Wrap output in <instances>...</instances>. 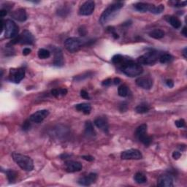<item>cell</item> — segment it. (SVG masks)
I'll return each instance as SVG.
<instances>
[{"mask_svg":"<svg viewBox=\"0 0 187 187\" xmlns=\"http://www.w3.org/2000/svg\"><path fill=\"white\" fill-rule=\"evenodd\" d=\"M164 6L163 5H160L158 6L152 5L149 12H151V13L154 14H160L164 11Z\"/></svg>","mask_w":187,"mask_h":187,"instance_id":"f546056e","label":"cell"},{"mask_svg":"<svg viewBox=\"0 0 187 187\" xmlns=\"http://www.w3.org/2000/svg\"><path fill=\"white\" fill-rule=\"evenodd\" d=\"M51 94H52L53 96L55 97L60 96L61 95L60 89H53V90L51 91Z\"/></svg>","mask_w":187,"mask_h":187,"instance_id":"ab89813d","label":"cell"},{"mask_svg":"<svg viewBox=\"0 0 187 187\" xmlns=\"http://www.w3.org/2000/svg\"><path fill=\"white\" fill-rule=\"evenodd\" d=\"M186 48H185L184 49V51H183V55H184V56L185 57V58H186Z\"/></svg>","mask_w":187,"mask_h":187,"instance_id":"681fc988","label":"cell"},{"mask_svg":"<svg viewBox=\"0 0 187 187\" xmlns=\"http://www.w3.org/2000/svg\"><path fill=\"white\" fill-rule=\"evenodd\" d=\"M121 158L123 160H138L143 158V155L138 149H129L121 154Z\"/></svg>","mask_w":187,"mask_h":187,"instance_id":"30bf717a","label":"cell"},{"mask_svg":"<svg viewBox=\"0 0 187 187\" xmlns=\"http://www.w3.org/2000/svg\"><path fill=\"white\" fill-rule=\"evenodd\" d=\"M49 115V111L47 110H38L35 113H33L32 115H31L29 117V121L31 122L37 123H41L46 117Z\"/></svg>","mask_w":187,"mask_h":187,"instance_id":"4fadbf2b","label":"cell"},{"mask_svg":"<svg viewBox=\"0 0 187 187\" xmlns=\"http://www.w3.org/2000/svg\"><path fill=\"white\" fill-rule=\"evenodd\" d=\"M113 83V80L111 78H108L106 79V80L103 81L102 83V85L103 86H109V85H110Z\"/></svg>","mask_w":187,"mask_h":187,"instance_id":"f35d334b","label":"cell"},{"mask_svg":"<svg viewBox=\"0 0 187 187\" xmlns=\"http://www.w3.org/2000/svg\"><path fill=\"white\" fill-rule=\"evenodd\" d=\"M82 159H83L84 160L88 161V162H92V161L94 160V158L93 156H89V155H88V156H87V155L86 156H83Z\"/></svg>","mask_w":187,"mask_h":187,"instance_id":"b9f144b4","label":"cell"},{"mask_svg":"<svg viewBox=\"0 0 187 187\" xmlns=\"http://www.w3.org/2000/svg\"><path fill=\"white\" fill-rule=\"evenodd\" d=\"M11 17L18 21H20V22H23V21H27V12L23 8L17 9L16 10L13 11L11 13Z\"/></svg>","mask_w":187,"mask_h":187,"instance_id":"d6986e66","label":"cell"},{"mask_svg":"<svg viewBox=\"0 0 187 187\" xmlns=\"http://www.w3.org/2000/svg\"><path fill=\"white\" fill-rule=\"evenodd\" d=\"M157 185L160 187L173 186V178L169 174H163L158 178Z\"/></svg>","mask_w":187,"mask_h":187,"instance_id":"7c38bea8","label":"cell"},{"mask_svg":"<svg viewBox=\"0 0 187 187\" xmlns=\"http://www.w3.org/2000/svg\"><path fill=\"white\" fill-rule=\"evenodd\" d=\"M167 20H168L169 23H170L172 27H174L175 29H180V28L181 27V21L177 17L169 16L168 19H167Z\"/></svg>","mask_w":187,"mask_h":187,"instance_id":"603a6c76","label":"cell"},{"mask_svg":"<svg viewBox=\"0 0 187 187\" xmlns=\"http://www.w3.org/2000/svg\"><path fill=\"white\" fill-rule=\"evenodd\" d=\"M172 56L169 53H161L160 56V58H159V61H160V63L162 64H166L170 62L172 60Z\"/></svg>","mask_w":187,"mask_h":187,"instance_id":"83f0119b","label":"cell"},{"mask_svg":"<svg viewBox=\"0 0 187 187\" xmlns=\"http://www.w3.org/2000/svg\"><path fill=\"white\" fill-rule=\"evenodd\" d=\"M149 110H150V107L146 103H142V104L138 105L135 108V111L138 113H140V114L148 113Z\"/></svg>","mask_w":187,"mask_h":187,"instance_id":"d4e9b609","label":"cell"},{"mask_svg":"<svg viewBox=\"0 0 187 187\" xmlns=\"http://www.w3.org/2000/svg\"><path fill=\"white\" fill-rule=\"evenodd\" d=\"M118 67L124 74L131 77L140 75L143 72V67L140 64L135 62L132 59L127 57H125L124 61Z\"/></svg>","mask_w":187,"mask_h":187,"instance_id":"6da1fadb","label":"cell"},{"mask_svg":"<svg viewBox=\"0 0 187 187\" xmlns=\"http://www.w3.org/2000/svg\"><path fill=\"white\" fill-rule=\"evenodd\" d=\"M161 53L156 51H149L138 57V63L140 64L154 65L159 60Z\"/></svg>","mask_w":187,"mask_h":187,"instance_id":"5b68a950","label":"cell"},{"mask_svg":"<svg viewBox=\"0 0 187 187\" xmlns=\"http://www.w3.org/2000/svg\"><path fill=\"white\" fill-rule=\"evenodd\" d=\"M147 124H143L139 126L135 131V137L137 139L144 144L145 146H148L152 142V138L147 134Z\"/></svg>","mask_w":187,"mask_h":187,"instance_id":"8992f818","label":"cell"},{"mask_svg":"<svg viewBox=\"0 0 187 187\" xmlns=\"http://www.w3.org/2000/svg\"><path fill=\"white\" fill-rule=\"evenodd\" d=\"M175 124H176V127H178V128H183V127H185L186 122H185L184 119H179V120L176 121Z\"/></svg>","mask_w":187,"mask_h":187,"instance_id":"836d02e7","label":"cell"},{"mask_svg":"<svg viewBox=\"0 0 187 187\" xmlns=\"http://www.w3.org/2000/svg\"><path fill=\"white\" fill-rule=\"evenodd\" d=\"M135 83L138 86L140 87L143 89H152L153 86V81L151 77H140L136 79Z\"/></svg>","mask_w":187,"mask_h":187,"instance_id":"9a60e30c","label":"cell"},{"mask_svg":"<svg viewBox=\"0 0 187 187\" xmlns=\"http://www.w3.org/2000/svg\"><path fill=\"white\" fill-rule=\"evenodd\" d=\"M94 124L96 125L97 128L103 131L106 134L109 133V124L107 122V119L103 118V117H98L94 120Z\"/></svg>","mask_w":187,"mask_h":187,"instance_id":"e0dca14e","label":"cell"},{"mask_svg":"<svg viewBox=\"0 0 187 187\" xmlns=\"http://www.w3.org/2000/svg\"><path fill=\"white\" fill-rule=\"evenodd\" d=\"M97 179V174L94 172H91L87 176L82 177L78 180V184L82 186H90L94 184Z\"/></svg>","mask_w":187,"mask_h":187,"instance_id":"2e32d148","label":"cell"},{"mask_svg":"<svg viewBox=\"0 0 187 187\" xmlns=\"http://www.w3.org/2000/svg\"><path fill=\"white\" fill-rule=\"evenodd\" d=\"M181 33L183 34V35H184V37H187V33H186V27L183 28Z\"/></svg>","mask_w":187,"mask_h":187,"instance_id":"c3c4849f","label":"cell"},{"mask_svg":"<svg viewBox=\"0 0 187 187\" xmlns=\"http://www.w3.org/2000/svg\"><path fill=\"white\" fill-rule=\"evenodd\" d=\"M53 53H54V61L53 64L56 67H62L64 63L62 51L58 48H53Z\"/></svg>","mask_w":187,"mask_h":187,"instance_id":"ac0fdd59","label":"cell"},{"mask_svg":"<svg viewBox=\"0 0 187 187\" xmlns=\"http://www.w3.org/2000/svg\"><path fill=\"white\" fill-rule=\"evenodd\" d=\"M181 156V152H174L172 153V158L174 159V160H178L179 158H180Z\"/></svg>","mask_w":187,"mask_h":187,"instance_id":"60d3db41","label":"cell"},{"mask_svg":"<svg viewBox=\"0 0 187 187\" xmlns=\"http://www.w3.org/2000/svg\"><path fill=\"white\" fill-rule=\"evenodd\" d=\"M65 170L68 172H79L82 170L83 166L82 164L79 162L73 160H68L65 162L64 164Z\"/></svg>","mask_w":187,"mask_h":187,"instance_id":"5bb4252c","label":"cell"},{"mask_svg":"<svg viewBox=\"0 0 187 187\" xmlns=\"http://www.w3.org/2000/svg\"><path fill=\"white\" fill-rule=\"evenodd\" d=\"M84 45V42L77 37H70L64 41V47L69 52L75 53Z\"/></svg>","mask_w":187,"mask_h":187,"instance_id":"52a82bcc","label":"cell"},{"mask_svg":"<svg viewBox=\"0 0 187 187\" xmlns=\"http://www.w3.org/2000/svg\"><path fill=\"white\" fill-rule=\"evenodd\" d=\"M13 160L23 170L30 172L34 169V162L30 157L19 153H13Z\"/></svg>","mask_w":187,"mask_h":187,"instance_id":"3957f363","label":"cell"},{"mask_svg":"<svg viewBox=\"0 0 187 187\" xmlns=\"http://www.w3.org/2000/svg\"><path fill=\"white\" fill-rule=\"evenodd\" d=\"M134 180L137 184H145L147 182V178L144 174L141 173V172H137L134 176Z\"/></svg>","mask_w":187,"mask_h":187,"instance_id":"484cf974","label":"cell"},{"mask_svg":"<svg viewBox=\"0 0 187 187\" xmlns=\"http://www.w3.org/2000/svg\"><path fill=\"white\" fill-rule=\"evenodd\" d=\"M7 14V10L6 9H2L1 10H0V16L2 18H3L4 16H5Z\"/></svg>","mask_w":187,"mask_h":187,"instance_id":"bcb514c9","label":"cell"},{"mask_svg":"<svg viewBox=\"0 0 187 187\" xmlns=\"http://www.w3.org/2000/svg\"><path fill=\"white\" fill-rule=\"evenodd\" d=\"M107 31H109V32H110L111 34H112L113 36V37H114L115 39H118V34H117V33L116 32V31H115V29H114V28L110 27L107 28Z\"/></svg>","mask_w":187,"mask_h":187,"instance_id":"e575fe53","label":"cell"},{"mask_svg":"<svg viewBox=\"0 0 187 187\" xmlns=\"http://www.w3.org/2000/svg\"><path fill=\"white\" fill-rule=\"evenodd\" d=\"M34 42H35V37L29 31L25 30L21 35H18L17 37L12 39L10 44L15 45L19 43L21 45H32Z\"/></svg>","mask_w":187,"mask_h":187,"instance_id":"277c9868","label":"cell"},{"mask_svg":"<svg viewBox=\"0 0 187 187\" xmlns=\"http://www.w3.org/2000/svg\"><path fill=\"white\" fill-rule=\"evenodd\" d=\"M38 57L40 59H45L49 58L50 56H51V52L47 49L41 48L38 51Z\"/></svg>","mask_w":187,"mask_h":187,"instance_id":"1f68e13d","label":"cell"},{"mask_svg":"<svg viewBox=\"0 0 187 187\" xmlns=\"http://www.w3.org/2000/svg\"><path fill=\"white\" fill-rule=\"evenodd\" d=\"M89 75H91V73H86L85 74H83L82 75H77L74 77V81H80L81 80H83L84 78H87L89 77Z\"/></svg>","mask_w":187,"mask_h":187,"instance_id":"d6a6232c","label":"cell"},{"mask_svg":"<svg viewBox=\"0 0 187 187\" xmlns=\"http://www.w3.org/2000/svg\"><path fill=\"white\" fill-rule=\"evenodd\" d=\"M172 3H174V7H185L186 5V2L184 1H178V2H173Z\"/></svg>","mask_w":187,"mask_h":187,"instance_id":"d590c367","label":"cell"},{"mask_svg":"<svg viewBox=\"0 0 187 187\" xmlns=\"http://www.w3.org/2000/svg\"><path fill=\"white\" fill-rule=\"evenodd\" d=\"M30 127H31L30 121H26L25 122L23 123L22 129H23V130L27 131V130H29V128H30Z\"/></svg>","mask_w":187,"mask_h":187,"instance_id":"74e56055","label":"cell"},{"mask_svg":"<svg viewBox=\"0 0 187 187\" xmlns=\"http://www.w3.org/2000/svg\"><path fill=\"white\" fill-rule=\"evenodd\" d=\"M165 83H166V85H168V87H170V88H172V87L174 86V82L171 80V79H168V80H167Z\"/></svg>","mask_w":187,"mask_h":187,"instance_id":"7bdbcfd3","label":"cell"},{"mask_svg":"<svg viewBox=\"0 0 187 187\" xmlns=\"http://www.w3.org/2000/svg\"><path fill=\"white\" fill-rule=\"evenodd\" d=\"M5 37L7 39L15 38L19 35V27L12 20L8 19L5 21Z\"/></svg>","mask_w":187,"mask_h":187,"instance_id":"ba28073f","label":"cell"},{"mask_svg":"<svg viewBox=\"0 0 187 187\" xmlns=\"http://www.w3.org/2000/svg\"><path fill=\"white\" fill-rule=\"evenodd\" d=\"M95 8V3L94 1H87L83 4L79 8L78 13L81 15L88 16L93 13Z\"/></svg>","mask_w":187,"mask_h":187,"instance_id":"8fae6325","label":"cell"},{"mask_svg":"<svg viewBox=\"0 0 187 187\" xmlns=\"http://www.w3.org/2000/svg\"><path fill=\"white\" fill-rule=\"evenodd\" d=\"M25 77V69L23 68H13L10 69L9 80L15 83H19Z\"/></svg>","mask_w":187,"mask_h":187,"instance_id":"9c48e42d","label":"cell"},{"mask_svg":"<svg viewBox=\"0 0 187 187\" xmlns=\"http://www.w3.org/2000/svg\"><path fill=\"white\" fill-rule=\"evenodd\" d=\"M22 52H23V55L27 56L31 52V50L30 48H25L23 50Z\"/></svg>","mask_w":187,"mask_h":187,"instance_id":"ee69618b","label":"cell"},{"mask_svg":"<svg viewBox=\"0 0 187 187\" xmlns=\"http://www.w3.org/2000/svg\"><path fill=\"white\" fill-rule=\"evenodd\" d=\"M81 97L85 99H90V96H89V93L85 90L81 91Z\"/></svg>","mask_w":187,"mask_h":187,"instance_id":"8d00e7d4","label":"cell"},{"mask_svg":"<svg viewBox=\"0 0 187 187\" xmlns=\"http://www.w3.org/2000/svg\"><path fill=\"white\" fill-rule=\"evenodd\" d=\"M118 94L121 97H126L129 94V89L126 85H121L118 89Z\"/></svg>","mask_w":187,"mask_h":187,"instance_id":"f1b7e54d","label":"cell"},{"mask_svg":"<svg viewBox=\"0 0 187 187\" xmlns=\"http://www.w3.org/2000/svg\"><path fill=\"white\" fill-rule=\"evenodd\" d=\"M75 108H76L77 110L81 111V112H83L84 114L86 115L89 114L91 110V105L89 104H87V103H81V104H77L75 105Z\"/></svg>","mask_w":187,"mask_h":187,"instance_id":"7402d4cb","label":"cell"},{"mask_svg":"<svg viewBox=\"0 0 187 187\" xmlns=\"http://www.w3.org/2000/svg\"><path fill=\"white\" fill-rule=\"evenodd\" d=\"M79 34H80V35L81 36H85L86 35V30H85V29H83V27H81L80 29H78Z\"/></svg>","mask_w":187,"mask_h":187,"instance_id":"f6af8a7d","label":"cell"},{"mask_svg":"<svg viewBox=\"0 0 187 187\" xmlns=\"http://www.w3.org/2000/svg\"><path fill=\"white\" fill-rule=\"evenodd\" d=\"M123 6H124V3L122 2H116L109 5L101 15L99 19V22L101 23V24L104 25L110 21L116 15L119 10L122 8Z\"/></svg>","mask_w":187,"mask_h":187,"instance_id":"7a4b0ae2","label":"cell"},{"mask_svg":"<svg viewBox=\"0 0 187 187\" xmlns=\"http://www.w3.org/2000/svg\"><path fill=\"white\" fill-rule=\"evenodd\" d=\"M6 174H7V179H8V181L10 183L15 181L17 179L18 176H19L16 171H14L13 170H7L6 171Z\"/></svg>","mask_w":187,"mask_h":187,"instance_id":"4316f807","label":"cell"},{"mask_svg":"<svg viewBox=\"0 0 187 187\" xmlns=\"http://www.w3.org/2000/svg\"><path fill=\"white\" fill-rule=\"evenodd\" d=\"M125 57L126 56H122L121 54L115 55L112 58V62L113 64L116 65L117 67H118L119 65H120L124 61Z\"/></svg>","mask_w":187,"mask_h":187,"instance_id":"4dcf8cb0","label":"cell"},{"mask_svg":"<svg viewBox=\"0 0 187 187\" xmlns=\"http://www.w3.org/2000/svg\"><path fill=\"white\" fill-rule=\"evenodd\" d=\"M84 133L88 138H93V137L96 136L97 133L95 132L92 123H91L90 121H88L85 122Z\"/></svg>","mask_w":187,"mask_h":187,"instance_id":"ffe728a7","label":"cell"},{"mask_svg":"<svg viewBox=\"0 0 187 187\" xmlns=\"http://www.w3.org/2000/svg\"><path fill=\"white\" fill-rule=\"evenodd\" d=\"M152 4L145 3V2H138L134 5V7L137 10L140 12V13H146L147 11L150 10Z\"/></svg>","mask_w":187,"mask_h":187,"instance_id":"44dd1931","label":"cell"},{"mask_svg":"<svg viewBox=\"0 0 187 187\" xmlns=\"http://www.w3.org/2000/svg\"><path fill=\"white\" fill-rule=\"evenodd\" d=\"M113 83H114L115 85H118L119 83H121V80L120 78H118V77H116V78H114L113 80Z\"/></svg>","mask_w":187,"mask_h":187,"instance_id":"7dc6e473","label":"cell"},{"mask_svg":"<svg viewBox=\"0 0 187 187\" xmlns=\"http://www.w3.org/2000/svg\"><path fill=\"white\" fill-rule=\"evenodd\" d=\"M148 35L154 39H160L163 38V37H164V31L161 30V29H154V30L151 31L150 32L148 33Z\"/></svg>","mask_w":187,"mask_h":187,"instance_id":"cb8c5ba5","label":"cell"}]
</instances>
